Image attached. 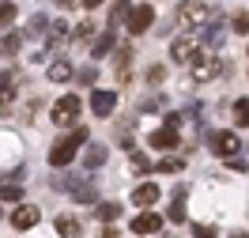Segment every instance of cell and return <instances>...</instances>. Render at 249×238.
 <instances>
[{
  "label": "cell",
  "mask_w": 249,
  "mask_h": 238,
  "mask_svg": "<svg viewBox=\"0 0 249 238\" xmlns=\"http://www.w3.org/2000/svg\"><path fill=\"white\" fill-rule=\"evenodd\" d=\"M155 201H159V185H155V182H143V185H136V189H132V204L151 208Z\"/></svg>",
  "instance_id": "12"
},
{
  "label": "cell",
  "mask_w": 249,
  "mask_h": 238,
  "mask_svg": "<svg viewBox=\"0 0 249 238\" xmlns=\"http://www.w3.org/2000/svg\"><path fill=\"white\" fill-rule=\"evenodd\" d=\"M83 163H87V170H94V166H102V163H106V147H98V144H94V147H87V155H83Z\"/></svg>",
  "instance_id": "22"
},
{
  "label": "cell",
  "mask_w": 249,
  "mask_h": 238,
  "mask_svg": "<svg viewBox=\"0 0 249 238\" xmlns=\"http://www.w3.org/2000/svg\"><path fill=\"white\" fill-rule=\"evenodd\" d=\"M106 238H121V235H117V231H106Z\"/></svg>",
  "instance_id": "37"
},
{
  "label": "cell",
  "mask_w": 249,
  "mask_h": 238,
  "mask_svg": "<svg viewBox=\"0 0 249 238\" xmlns=\"http://www.w3.org/2000/svg\"><path fill=\"white\" fill-rule=\"evenodd\" d=\"M38 220H42V212L34 204H19L16 212H12V227H16V231H31V227H38Z\"/></svg>",
  "instance_id": "9"
},
{
  "label": "cell",
  "mask_w": 249,
  "mask_h": 238,
  "mask_svg": "<svg viewBox=\"0 0 249 238\" xmlns=\"http://www.w3.org/2000/svg\"><path fill=\"white\" fill-rule=\"evenodd\" d=\"M124 23H128V31H132V34H147V31H151V23H155V8H151V4H140V8L128 12Z\"/></svg>",
  "instance_id": "5"
},
{
  "label": "cell",
  "mask_w": 249,
  "mask_h": 238,
  "mask_svg": "<svg viewBox=\"0 0 249 238\" xmlns=\"http://www.w3.org/2000/svg\"><path fill=\"white\" fill-rule=\"evenodd\" d=\"M113 42H117V34H113V31H106V34H102V38L94 42V61H98V57H106L109 49H113Z\"/></svg>",
  "instance_id": "23"
},
{
  "label": "cell",
  "mask_w": 249,
  "mask_h": 238,
  "mask_svg": "<svg viewBox=\"0 0 249 238\" xmlns=\"http://www.w3.org/2000/svg\"><path fill=\"white\" fill-rule=\"evenodd\" d=\"M57 4H61V8H72V4H79V0H57Z\"/></svg>",
  "instance_id": "36"
},
{
  "label": "cell",
  "mask_w": 249,
  "mask_h": 238,
  "mask_svg": "<svg viewBox=\"0 0 249 238\" xmlns=\"http://www.w3.org/2000/svg\"><path fill=\"white\" fill-rule=\"evenodd\" d=\"M117 106V91H94L91 95V113L94 117H109Z\"/></svg>",
  "instance_id": "10"
},
{
  "label": "cell",
  "mask_w": 249,
  "mask_h": 238,
  "mask_svg": "<svg viewBox=\"0 0 249 238\" xmlns=\"http://www.w3.org/2000/svg\"><path fill=\"white\" fill-rule=\"evenodd\" d=\"M159 227H162V216L159 212H143L132 220V235H159Z\"/></svg>",
  "instance_id": "11"
},
{
  "label": "cell",
  "mask_w": 249,
  "mask_h": 238,
  "mask_svg": "<svg viewBox=\"0 0 249 238\" xmlns=\"http://www.w3.org/2000/svg\"><path fill=\"white\" fill-rule=\"evenodd\" d=\"M132 170H136V174H147V170H151V159L143 155V151H132Z\"/></svg>",
  "instance_id": "28"
},
{
  "label": "cell",
  "mask_w": 249,
  "mask_h": 238,
  "mask_svg": "<svg viewBox=\"0 0 249 238\" xmlns=\"http://www.w3.org/2000/svg\"><path fill=\"white\" fill-rule=\"evenodd\" d=\"M16 19V4H0V27H8Z\"/></svg>",
  "instance_id": "32"
},
{
  "label": "cell",
  "mask_w": 249,
  "mask_h": 238,
  "mask_svg": "<svg viewBox=\"0 0 249 238\" xmlns=\"http://www.w3.org/2000/svg\"><path fill=\"white\" fill-rule=\"evenodd\" d=\"M0 220H4V212H0Z\"/></svg>",
  "instance_id": "38"
},
{
  "label": "cell",
  "mask_w": 249,
  "mask_h": 238,
  "mask_svg": "<svg viewBox=\"0 0 249 238\" xmlns=\"http://www.w3.org/2000/svg\"><path fill=\"white\" fill-rule=\"evenodd\" d=\"M147 144L155 147V151H174L178 144H181V136H178V128H170V125H162V128H155L151 136H147Z\"/></svg>",
  "instance_id": "6"
},
{
  "label": "cell",
  "mask_w": 249,
  "mask_h": 238,
  "mask_svg": "<svg viewBox=\"0 0 249 238\" xmlns=\"http://www.w3.org/2000/svg\"><path fill=\"white\" fill-rule=\"evenodd\" d=\"M234 113H238L242 125H249V98H238V102H234Z\"/></svg>",
  "instance_id": "30"
},
{
  "label": "cell",
  "mask_w": 249,
  "mask_h": 238,
  "mask_svg": "<svg viewBox=\"0 0 249 238\" xmlns=\"http://www.w3.org/2000/svg\"><path fill=\"white\" fill-rule=\"evenodd\" d=\"M189 72H193V79H196V83H208V79H215L219 76V61L215 57H196V61L189 64Z\"/></svg>",
  "instance_id": "8"
},
{
  "label": "cell",
  "mask_w": 249,
  "mask_h": 238,
  "mask_svg": "<svg viewBox=\"0 0 249 238\" xmlns=\"http://www.w3.org/2000/svg\"><path fill=\"white\" fill-rule=\"evenodd\" d=\"M193 238H215V227H196V231H193Z\"/></svg>",
  "instance_id": "34"
},
{
  "label": "cell",
  "mask_w": 249,
  "mask_h": 238,
  "mask_svg": "<svg viewBox=\"0 0 249 238\" xmlns=\"http://www.w3.org/2000/svg\"><path fill=\"white\" fill-rule=\"evenodd\" d=\"M91 38H94V23L87 19V23H79V27H76V34H72V42H76V46H87Z\"/></svg>",
  "instance_id": "24"
},
{
  "label": "cell",
  "mask_w": 249,
  "mask_h": 238,
  "mask_svg": "<svg viewBox=\"0 0 249 238\" xmlns=\"http://www.w3.org/2000/svg\"><path fill=\"white\" fill-rule=\"evenodd\" d=\"M79 4H83V8H91V12H94V8L102 4V0H79Z\"/></svg>",
  "instance_id": "35"
},
{
  "label": "cell",
  "mask_w": 249,
  "mask_h": 238,
  "mask_svg": "<svg viewBox=\"0 0 249 238\" xmlns=\"http://www.w3.org/2000/svg\"><path fill=\"white\" fill-rule=\"evenodd\" d=\"M200 31H204V42H208V46H219V42H223V23H219V19H208Z\"/></svg>",
  "instance_id": "16"
},
{
  "label": "cell",
  "mask_w": 249,
  "mask_h": 238,
  "mask_svg": "<svg viewBox=\"0 0 249 238\" xmlns=\"http://www.w3.org/2000/svg\"><path fill=\"white\" fill-rule=\"evenodd\" d=\"M128 12H132V4H128V0H117L113 12H109V27H121L124 19H128Z\"/></svg>",
  "instance_id": "19"
},
{
  "label": "cell",
  "mask_w": 249,
  "mask_h": 238,
  "mask_svg": "<svg viewBox=\"0 0 249 238\" xmlns=\"http://www.w3.org/2000/svg\"><path fill=\"white\" fill-rule=\"evenodd\" d=\"M212 151L223 155V159H234V151H242L238 132H215V136H212Z\"/></svg>",
  "instance_id": "7"
},
{
  "label": "cell",
  "mask_w": 249,
  "mask_h": 238,
  "mask_svg": "<svg viewBox=\"0 0 249 238\" xmlns=\"http://www.w3.org/2000/svg\"><path fill=\"white\" fill-rule=\"evenodd\" d=\"M57 235H61V238H79V220H72V216H57Z\"/></svg>",
  "instance_id": "17"
},
{
  "label": "cell",
  "mask_w": 249,
  "mask_h": 238,
  "mask_svg": "<svg viewBox=\"0 0 249 238\" xmlns=\"http://www.w3.org/2000/svg\"><path fill=\"white\" fill-rule=\"evenodd\" d=\"M19 46H23V34H4L0 38V57H16Z\"/></svg>",
  "instance_id": "18"
},
{
  "label": "cell",
  "mask_w": 249,
  "mask_h": 238,
  "mask_svg": "<svg viewBox=\"0 0 249 238\" xmlns=\"http://www.w3.org/2000/svg\"><path fill=\"white\" fill-rule=\"evenodd\" d=\"M181 193H185V189H178V197H174V204H170V220H174V223H181V220H185V208H181Z\"/></svg>",
  "instance_id": "29"
},
{
  "label": "cell",
  "mask_w": 249,
  "mask_h": 238,
  "mask_svg": "<svg viewBox=\"0 0 249 238\" xmlns=\"http://www.w3.org/2000/svg\"><path fill=\"white\" fill-rule=\"evenodd\" d=\"M68 193H72L76 201H83V204H91V201H94V185H91V182H76Z\"/></svg>",
  "instance_id": "20"
},
{
  "label": "cell",
  "mask_w": 249,
  "mask_h": 238,
  "mask_svg": "<svg viewBox=\"0 0 249 238\" xmlns=\"http://www.w3.org/2000/svg\"><path fill=\"white\" fill-rule=\"evenodd\" d=\"M234 31H238V34L249 31V12H238V16H234Z\"/></svg>",
  "instance_id": "33"
},
{
  "label": "cell",
  "mask_w": 249,
  "mask_h": 238,
  "mask_svg": "<svg viewBox=\"0 0 249 238\" xmlns=\"http://www.w3.org/2000/svg\"><path fill=\"white\" fill-rule=\"evenodd\" d=\"M76 121H79V98L76 95L57 98V102H53V125L68 128V125H76Z\"/></svg>",
  "instance_id": "2"
},
{
  "label": "cell",
  "mask_w": 249,
  "mask_h": 238,
  "mask_svg": "<svg viewBox=\"0 0 249 238\" xmlns=\"http://www.w3.org/2000/svg\"><path fill=\"white\" fill-rule=\"evenodd\" d=\"M46 27H49V19L38 12V16H31L27 19V38H38V34H46Z\"/></svg>",
  "instance_id": "21"
},
{
  "label": "cell",
  "mask_w": 249,
  "mask_h": 238,
  "mask_svg": "<svg viewBox=\"0 0 249 238\" xmlns=\"http://www.w3.org/2000/svg\"><path fill=\"white\" fill-rule=\"evenodd\" d=\"M102 223H113L117 216H121V204H113V201H106V204H98V212H94Z\"/></svg>",
  "instance_id": "25"
},
{
  "label": "cell",
  "mask_w": 249,
  "mask_h": 238,
  "mask_svg": "<svg viewBox=\"0 0 249 238\" xmlns=\"http://www.w3.org/2000/svg\"><path fill=\"white\" fill-rule=\"evenodd\" d=\"M16 201H23V189H19V185H4V182H0V204H16Z\"/></svg>",
  "instance_id": "26"
},
{
  "label": "cell",
  "mask_w": 249,
  "mask_h": 238,
  "mask_svg": "<svg viewBox=\"0 0 249 238\" xmlns=\"http://www.w3.org/2000/svg\"><path fill=\"white\" fill-rule=\"evenodd\" d=\"M49 79H53V83H68V79H72V64L64 61V57H61V61H53V64H49Z\"/></svg>",
  "instance_id": "15"
},
{
  "label": "cell",
  "mask_w": 249,
  "mask_h": 238,
  "mask_svg": "<svg viewBox=\"0 0 249 238\" xmlns=\"http://www.w3.org/2000/svg\"><path fill=\"white\" fill-rule=\"evenodd\" d=\"M0 159H4V166L19 163V140L12 132H0Z\"/></svg>",
  "instance_id": "13"
},
{
  "label": "cell",
  "mask_w": 249,
  "mask_h": 238,
  "mask_svg": "<svg viewBox=\"0 0 249 238\" xmlns=\"http://www.w3.org/2000/svg\"><path fill=\"white\" fill-rule=\"evenodd\" d=\"M208 19H212V12H208L204 0H185V4L178 8V23H181V31H200Z\"/></svg>",
  "instance_id": "1"
},
{
  "label": "cell",
  "mask_w": 249,
  "mask_h": 238,
  "mask_svg": "<svg viewBox=\"0 0 249 238\" xmlns=\"http://www.w3.org/2000/svg\"><path fill=\"white\" fill-rule=\"evenodd\" d=\"M12 87H16V79H12V76H0V110H4V106L12 102V95H16Z\"/></svg>",
  "instance_id": "27"
},
{
  "label": "cell",
  "mask_w": 249,
  "mask_h": 238,
  "mask_svg": "<svg viewBox=\"0 0 249 238\" xmlns=\"http://www.w3.org/2000/svg\"><path fill=\"white\" fill-rule=\"evenodd\" d=\"M170 57L178 64H193L196 57H200V46H196V38L193 34H181V38H174L170 42Z\"/></svg>",
  "instance_id": "3"
},
{
  "label": "cell",
  "mask_w": 249,
  "mask_h": 238,
  "mask_svg": "<svg viewBox=\"0 0 249 238\" xmlns=\"http://www.w3.org/2000/svg\"><path fill=\"white\" fill-rule=\"evenodd\" d=\"M151 170H159V174H181V170H185V159L181 155H166V159H159Z\"/></svg>",
  "instance_id": "14"
},
{
  "label": "cell",
  "mask_w": 249,
  "mask_h": 238,
  "mask_svg": "<svg viewBox=\"0 0 249 238\" xmlns=\"http://www.w3.org/2000/svg\"><path fill=\"white\" fill-rule=\"evenodd\" d=\"M162 79H166V68H162V64H151V68H147V83H162Z\"/></svg>",
  "instance_id": "31"
},
{
  "label": "cell",
  "mask_w": 249,
  "mask_h": 238,
  "mask_svg": "<svg viewBox=\"0 0 249 238\" xmlns=\"http://www.w3.org/2000/svg\"><path fill=\"white\" fill-rule=\"evenodd\" d=\"M76 147H79L76 136H61V140L49 147V163H53V166H68V163L76 159Z\"/></svg>",
  "instance_id": "4"
}]
</instances>
